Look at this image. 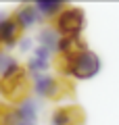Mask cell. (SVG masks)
I'll list each match as a JSON object with an SVG mask.
<instances>
[{
	"instance_id": "obj_7",
	"label": "cell",
	"mask_w": 119,
	"mask_h": 125,
	"mask_svg": "<svg viewBox=\"0 0 119 125\" xmlns=\"http://www.w3.org/2000/svg\"><path fill=\"white\" fill-rule=\"evenodd\" d=\"M50 56H52V54H50L48 50H44V48H40V46H38V48L34 50V54H31L29 62H27L25 73H27V75H31V77L46 73V69L50 67Z\"/></svg>"
},
{
	"instance_id": "obj_1",
	"label": "cell",
	"mask_w": 119,
	"mask_h": 125,
	"mask_svg": "<svg viewBox=\"0 0 119 125\" xmlns=\"http://www.w3.org/2000/svg\"><path fill=\"white\" fill-rule=\"evenodd\" d=\"M54 65H57L61 75L73 77V79H90V77H94L100 71V58L94 52H90V50H84V52L69 56V58L57 56Z\"/></svg>"
},
{
	"instance_id": "obj_12",
	"label": "cell",
	"mask_w": 119,
	"mask_h": 125,
	"mask_svg": "<svg viewBox=\"0 0 119 125\" xmlns=\"http://www.w3.org/2000/svg\"><path fill=\"white\" fill-rule=\"evenodd\" d=\"M65 6L67 4H63V2H38V4H36V10L40 13L42 19H57V15L61 13Z\"/></svg>"
},
{
	"instance_id": "obj_15",
	"label": "cell",
	"mask_w": 119,
	"mask_h": 125,
	"mask_svg": "<svg viewBox=\"0 0 119 125\" xmlns=\"http://www.w3.org/2000/svg\"><path fill=\"white\" fill-rule=\"evenodd\" d=\"M19 48L25 52L27 48H31V40H29V38H21V40H19Z\"/></svg>"
},
{
	"instance_id": "obj_5",
	"label": "cell",
	"mask_w": 119,
	"mask_h": 125,
	"mask_svg": "<svg viewBox=\"0 0 119 125\" xmlns=\"http://www.w3.org/2000/svg\"><path fill=\"white\" fill-rule=\"evenodd\" d=\"M86 115L77 104H65L50 117V125H84Z\"/></svg>"
},
{
	"instance_id": "obj_3",
	"label": "cell",
	"mask_w": 119,
	"mask_h": 125,
	"mask_svg": "<svg viewBox=\"0 0 119 125\" xmlns=\"http://www.w3.org/2000/svg\"><path fill=\"white\" fill-rule=\"evenodd\" d=\"M84 25H86L84 10L77 9V6H65V9L57 15L52 29L57 31L61 38H71V36H79L82 29H84Z\"/></svg>"
},
{
	"instance_id": "obj_11",
	"label": "cell",
	"mask_w": 119,
	"mask_h": 125,
	"mask_svg": "<svg viewBox=\"0 0 119 125\" xmlns=\"http://www.w3.org/2000/svg\"><path fill=\"white\" fill-rule=\"evenodd\" d=\"M59 40H61V36H59L57 31L52 29V27H44V29L38 33V44L40 48L48 50L50 54L57 52V46H59Z\"/></svg>"
},
{
	"instance_id": "obj_9",
	"label": "cell",
	"mask_w": 119,
	"mask_h": 125,
	"mask_svg": "<svg viewBox=\"0 0 119 125\" xmlns=\"http://www.w3.org/2000/svg\"><path fill=\"white\" fill-rule=\"evenodd\" d=\"M13 19L17 21V25L23 29H29V27H34L36 23L42 21V17H40V13L36 10V4H21L17 10H15Z\"/></svg>"
},
{
	"instance_id": "obj_6",
	"label": "cell",
	"mask_w": 119,
	"mask_h": 125,
	"mask_svg": "<svg viewBox=\"0 0 119 125\" xmlns=\"http://www.w3.org/2000/svg\"><path fill=\"white\" fill-rule=\"evenodd\" d=\"M21 40V27L17 25L13 17H9L6 13H0V46L13 48Z\"/></svg>"
},
{
	"instance_id": "obj_13",
	"label": "cell",
	"mask_w": 119,
	"mask_h": 125,
	"mask_svg": "<svg viewBox=\"0 0 119 125\" xmlns=\"http://www.w3.org/2000/svg\"><path fill=\"white\" fill-rule=\"evenodd\" d=\"M19 69H21V65H19L11 54H6V52L0 50V79H2V77L13 75V73H17Z\"/></svg>"
},
{
	"instance_id": "obj_14",
	"label": "cell",
	"mask_w": 119,
	"mask_h": 125,
	"mask_svg": "<svg viewBox=\"0 0 119 125\" xmlns=\"http://www.w3.org/2000/svg\"><path fill=\"white\" fill-rule=\"evenodd\" d=\"M0 125H17V108L13 104H0Z\"/></svg>"
},
{
	"instance_id": "obj_2",
	"label": "cell",
	"mask_w": 119,
	"mask_h": 125,
	"mask_svg": "<svg viewBox=\"0 0 119 125\" xmlns=\"http://www.w3.org/2000/svg\"><path fill=\"white\" fill-rule=\"evenodd\" d=\"M31 79H34L31 88L42 100H59V98H65V96H73V88L67 79H57L48 73L36 75Z\"/></svg>"
},
{
	"instance_id": "obj_10",
	"label": "cell",
	"mask_w": 119,
	"mask_h": 125,
	"mask_svg": "<svg viewBox=\"0 0 119 125\" xmlns=\"http://www.w3.org/2000/svg\"><path fill=\"white\" fill-rule=\"evenodd\" d=\"M84 50H88V46H86V42L79 36L61 38V40H59V46H57V56L69 58V56H75V54L84 52Z\"/></svg>"
},
{
	"instance_id": "obj_8",
	"label": "cell",
	"mask_w": 119,
	"mask_h": 125,
	"mask_svg": "<svg viewBox=\"0 0 119 125\" xmlns=\"http://www.w3.org/2000/svg\"><path fill=\"white\" fill-rule=\"evenodd\" d=\"M15 108H17V125H38V102L34 98H25Z\"/></svg>"
},
{
	"instance_id": "obj_4",
	"label": "cell",
	"mask_w": 119,
	"mask_h": 125,
	"mask_svg": "<svg viewBox=\"0 0 119 125\" xmlns=\"http://www.w3.org/2000/svg\"><path fill=\"white\" fill-rule=\"evenodd\" d=\"M0 94L13 104H19L25 98H29V77H27L25 69L21 67L17 73L2 77L0 79Z\"/></svg>"
}]
</instances>
